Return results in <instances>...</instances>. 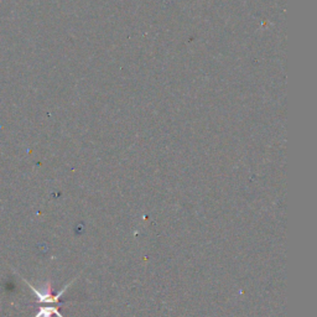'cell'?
Returning <instances> with one entry per match:
<instances>
[{
	"label": "cell",
	"mask_w": 317,
	"mask_h": 317,
	"mask_svg": "<svg viewBox=\"0 0 317 317\" xmlns=\"http://www.w3.org/2000/svg\"><path fill=\"white\" fill-rule=\"evenodd\" d=\"M20 277L22 279V281H24L25 284H26L30 289H31L32 293L35 294L36 296H38L39 301L43 302V304H57L58 300H60V297L62 296L64 291L67 290V288H68V286H71V284H72V283H69V284H67L66 286H64V288L60 291V293H57L56 295H52L51 284H50V283H46V285L44 286V289L39 290L38 288H35V286H33L32 284H30L27 280H25V277H22V276H20Z\"/></svg>",
	"instance_id": "cell-1"
},
{
	"label": "cell",
	"mask_w": 317,
	"mask_h": 317,
	"mask_svg": "<svg viewBox=\"0 0 317 317\" xmlns=\"http://www.w3.org/2000/svg\"><path fill=\"white\" fill-rule=\"evenodd\" d=\"M52 315H56L57 317H63L58 311V308L56 306H43L40 307L39 312L36 313L33 317H51Z\"/></svg>",
	"instance_id": "cell-2"
}]
</instances>
